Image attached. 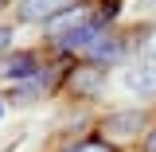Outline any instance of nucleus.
<instances>
[{"mask_svg": "<svg viewBox=\"0 0 156 152\" xmlns=\"http://www.w3.org/2000/svg\"><path fill=\"white\" fill-rule=\"evenodd\" d=\"M82 23H90V19H86V8H82V4H78V8H62L58 16H51V19H47V35H55L58 43H62V39L70 35V31H78Z\"/></svg>", "mask_w": 156, "mask_h": 152, "instance_id": "1", "label": "nucleus"}, {"mask_svg": "<svg viewBox=\"0 0 156 152\" xmlns=\"http://www.w3.org/2000/svg\"><path fill=\"white\" fill-rule=\"evenodd\" d=\"M121 82H125V90H129V94L148 97V94H156V66H152V62H144V66H129Z\"/></svg>", "mask_w": 156, "mask_h": 152, "instance_id": "2", "label": "nucleus"}, {"mask_svg": "<svg viewBox=\"0 0 156 152\" xmlns=\"http://www.w3.org/2000/svg\"><path fill=\"white\" fill-rule=\"evenodd\" d=\"M70 90L78 97H94L101 90V66H78L74 74H70Z\"/></svg>", "mask_w": 156, "mask_h": 152, "instance_id": "3", "label": "nucleus"}, {"mask_svg": "<svg viewBox=\"0 0 156 152\" xmlns=\"http://www.w3.org/2000/svg\"><path fill=\"white\" fill-rule=\"evenodd\" d=\"M62 8H70V0H23L20 4V19H51Z\"/></svg>", "mask_w": 156, "mask_h": 152, "instance_id": "4", "label": "nucleus"}, {"mask_svg": "<svg viewBox=\"0 0 156 152\" xmlns=\"http://www.w3.org/2000/svg\"><path fill=\"white\" fill-rule=\"evenodd\" d=\"M98 39H101V23H98V19H90V23H82L78 31H70V35L62 39V47H70V51H78V47H82V51H90Z\"/></svg>", "mask_w": 156, "mask_h": 152, "instance_id": "5", "label": "nucleus"}, {"mask_svg": "<svg viewBox=\"0 0 156 152\" xmlns=\"http://www.w3.org/2000/svg\"><path fill=\"white\" fill-rule=\"evenodd\" d=\"M136 129H140V113H136V109L113 113L109 121H105V133H109V136H117V140H121V136H133Z\"/></svg>", "mask_w": 156, "mask_h": 152, "instance_id": "6", "label": "nucleus"}, {"mask_svg": "<svg viewBox=\"0 0 156 152\" xmlns=\"http://www.w3.org/2000/svg\"><path fill=\"white\" fill-rule=\"evenodd\" d=\"M90 55H94L98 62H113V58L121 55V43H117V39H109V35H101L94 47H90Z\"/></svg>", "mask_w": 156, "mask_h": 152, "instance_id": "7", "label": "nucleus"}, {"mask_svg": "<svg viewBox=\"0 0 156 152\" xmlns=\"http://www.w3.org/2000/svg\"><path fill=\"white\" fill-rule=\"evenodd\" d=\"M4 74H8V78H27V74H35V58H31V55H16V58H8Z\"/></svg>", "mask_w": 156, "mask_h": 152, "instance_id": "8", "label": "nucleus"}, {"mask_svg": "<svg viewBox=\"0 0 156 152\" xmlns=\"http://www.w3.org/2000/svg\"><path fill=\"white\" fill-rule=\"evenodd\" d=\"M70 152H113V144H105V140H82V144H74Z\"/></svg>", "mask_w": 156, "mask_h": 152, "instance_id": "9", "label": "nucleus"}, {"mask_svg": "<svg viewBox=\"0 0 156 152\" xmlns=\"http://www.w3.org/2000/svg\"><path fill=\"white\" fill-rule=\"evenodd\" d=\"M144 51H148V55L156 58V27H152V31H148V39H144Z\"/></svg>", "mask_w": 156, "mask_h": 152, "instance_id": "10", "label": "nucleus"}, {"mask_svg": "<svg viewBox=\"0 0 156 152\" xmlns=\"http://www.w3.org/2000/svg\"><path fill=\"white\" fill-rule=\"evenodd\" d=\"M144 152H156V129L148 133V140H144Z\"/></svg>", "mask_w": 156, "mask_h": 152, "instance_id": "11", "label": "nucleus"}, {"mask_svg": "<svg viewBox=\"0 0 156 152\" xmlns=\"http://www.w3.org/2000/svg\"><path fill=\"white\" fill-rule=\"evenodd\" d=\"M8 35H12V31H8V27H0V51L8 47Z\"/></svg>", "mask_w": 156, "mask_h": 152, "instance_id": "12", "label": "nucleus"}, {"mask_svg": "<svg viewBox=\"0 0 156 152\" xmlns=\"http://www.w3.org/2000/svg\"><path fill=\"white\" fill-rule=\"evenodd\" d=\"M0 8H4V0H0Z\"/></svg>", "mask_w": 156, "mask_h": 152, "instance_id": "13", "label": "nucleus"}]
</instances>
